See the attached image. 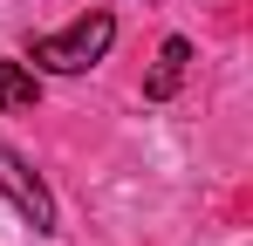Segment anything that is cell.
Here are the masks:
<instances>
[{"instance_id": "obj_1", "label": "cell", "mask_w": 253, "mask_h": 246, "mask_svg": "<svg viewBox=\"0 0 253 246\" xmlns=\"http://www.w3.org/2000/svg\"><path fill=\"white\" fill-rule=\"evenodd\" d=\"M110 41H117V14L96 7V14H83L76 28L35 41V69H48V76H83V69H96V62L110 55Z\"/></svg>"}, {"instance_id": "obj_2", "label": "cell", "mask_w": 253, "mask_h": 246, "mask_svg": "<svg viewBox=\"0 0 253 246\" xmlns=\"http://www.w3.org/2000/svg\"><path fill=\"white\" fill-rule=\"evenodd\" d=\"M0 192L14 199V212H21L35 233H55V199H48V185L28 171V158L7 151V144H0Z\"/></svg>"}, {"instance_id": "obj_4", "label": "cell", "mask_w": 253, "mask_h": 246, "mask_svg": "<svg viewBox=\"0 0 253 246\" xmlns=\"http://www.w3.org/2000/svg\"><path fill=\"white\" fill-rule=\"evenodd\" d=\"M35 103H42L35 69H28V62H0V110H7V117H28Z\"/></svg>"}, {"instance_id": "obj_3", "label": "cell", "mask_w": 253, "mask_h": 246, "mask_svg": "<svg viewBox=\"0 0 253 246\" xmlns=\"http://www.w3.org/2000/svg\"><path fill=\"white\" fill-rule=\"evenodd\" d=\"M185 62H192V41H185V35H171L165 48H158V69H151V82H144V96H151V103L178 96V82H185Z\"/></svg>"}]
</instances>
